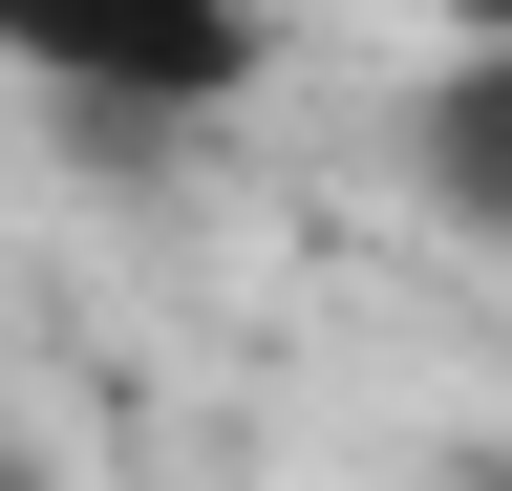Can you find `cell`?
I'll list each match as a JSON object with an SVG mask.
<instances>
[{
    "label": "cell",
    "instance_id": "6da1fadb",
    "mask_svg": "<svg viewBox=\"0 0 512 491\" xmlns=\"http://www.w3.org/2000/svg\"><path fill=\"white\" fill-rule=\"evenodd\" d=\"M0 65H22L43 107H128V129H192V107H256V65H278V22H235V0H22L0 22Z\"/></svg>",
    "mask_w": 512,
    "mask_h": 491
},
{
    "label": "cell",
    "instance_id": "7a4b0ae2",
    "mask_svg": "<svg viewBox=\"0 0 512 491\" xmlns=\"http://www.w3.org/2000/svg\"><path fill=\"white\" fill-rule=\"evenodd\" d=\"M406 193H427V235L512 257V22H448V43H427V86H406Z\"/></svg>",
    "mask_w": 512,
    "mask_h": 491
},
{
    "label": "cell",
    "instance_id": "3957f363",
    "mask_svg": "<svg viewBox=\"0 0 512 491\" xmlns=\"http://www.w3.org/2000/svg\"><path fill=\"white\" fill-rule=\"evenodd\" d=\"M0 491H43V449H0Z\"/></svg>",
    "mask_w": 512,
    "mask_h": 491
}]
</instances>
